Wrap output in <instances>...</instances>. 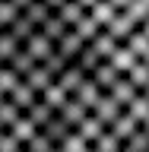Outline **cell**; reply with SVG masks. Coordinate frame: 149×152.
Wrapping results in <instances>:
<instances>
[{
  "mask_svg": "<svg viewBox=\"0 0 149 152\" xmlns=\"http://www.w3.org/2000/svg\"><path fill=\"white\" fill-rule=\"evenodd\" d=\"M111 7H117L121 13H127V19H133L137 26H143L149 32V0H108Z\"/></svg>",
  "mask_w": 149,
  "mask_h": 152,
  "instance_id": "6da1fadb",
  "label": "cell"
}]
</instances>
